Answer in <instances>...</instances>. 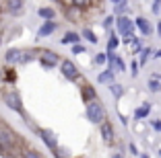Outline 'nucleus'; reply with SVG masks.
<instances>
[{"label": "nucleus", "instance_id": "2", "mask_svg": "<svg viewBox=\"0 0 161 158\" xmlns=\"http://www.w3.org/2000/svg\"><path fill=\"white\" fill-rule=\"evenodd\" d=\"M17 146V134L4 123H0V150H13Z\"/></svg>", "mask_w": 161, "mask_h": 158}, {"label": "nucleus", "instance_id": "12", "mask_svg": "<svg viewBox=\"0 0 161 158\" xmlns=\"http://www.w3.org/2000/svg\"><path fill=\"white\" fill-rule=\"evenodd\" d=\"M134 25L138 27V31H141L142 35H149V33L153 31V29H151V23H149V21L145 19V17H138V19L134 21Z\"/></svg>", "mask_w": 161, "mask_h": 158}, {"label": "nucleus", "instance_id": "27", "mask_svg": "<svg viewBox=\"0 0 161 158\" xmlns=\"http://www.w3.org/2000/svg\"><path fill=\"white\" fill-rule=\"evenodd\" d=\"M149 56H151V49H149V47H147V49H142V58H141V64H145Z\"/></svg>", "mask_w": 161, "mask_h": 158}, {"label": "nucleus", "instance_id": "11", "mask_svg": "<svg viewBox=\"0 0 161 158\" xmlns=\"http://www.w3.org/2000/svg\"><path fill=\"white\" fill-rule=\"evenodd\" d=\"M80 41V35L79 33H75V31H68V33H64L62 35V45H75V43H79Z\"/></svg>", "mask_w": 161, "mask_h": 158}, {"label": "nucleus", "instance_id": "18", "mask_svg": "<svg viewBox=\"0 0 161 158\" xmlns=\"http://www.w3.org/2000/svg\"><path fill=\"white\" fill-rule=\"evenodd\" d=\"M54 8H39V17L42 19H46V21H54Z\"/></svg>", "mask_w": 161, "mask_h": 158}, {"label": "nucleus", "instance_id": "33", "mask_svg": "<svg viewBox=\"0 0 161 158\" xmlns=\"http://www.w3.org/2000/svg\"><path fill=\"white\" fill-rule=\"evenodd\" d=\"M128 148H130V152H132V154H136V156H138V148H136V146H134V144H130V146H128Z\"/></svg>", "mask_w": 161, "mask_h": 158}, {"label": "nucleus", "instance_id": "23", "mask_svg": "<svg viewBox=\"0 0 161 158\" xmlns=\"http://www.w3.org/2000/svg\"><path fill=\"white\" fill-rule=\"evenodd\" d=\"M91 0H72V6L75 8H85V6H89Z\"/></svg>", "mask_w": 161, "mask_h": 158}, {"label": "nucleus", "instance_id": "14", "mask_svg": "<svg viewBox=\"0 0 161 158\" xmlns=\"http://www.w3.org/2000/svg\"><path fill=\"white\" fill-rule=\"evenodd\" d=\"M25 0H6V10L8 13H21Z\"/></svg>", "mask_w": 161, "mask_h": 158}, {"label": "nucleus", "instance_id": "37", "mask_svg": "<svg viewBox=\"0 0 161 158\" xmlns=\"http://www.w3.org/2000/svg\"><path fill=\"white\" fill-rule=\"evenodd\" d=\"M138 156H141V158H151V156H147V154H138Z\"/></svg>", "mask_w": 161, "mask_h": 158}, {"label": "nucleus", "instance_id": "4", "mask_svg": "<svg viewBox=\"0 0 161 158\" xmlns=\"http://www.w3.org/2000/svg\"><path fill=\"white\" fill-rule=\"evenodd\" d=\"M60 72L64 74V78L70 80V82H75V80L79 78V68H76V64H75L72 60L60 62Z\"/></svg>", "mask_w": 161, "mask_h": 158}, {"label": "nucleus", "instance_id": "39", "mask_svg": "<svg viewBox=\"0 0 161 158\" xmlns=\"http://www.w3.org/2000/svg\"><path fill=\"white\" fill-rule=\"evenodd\" d=\"M159 158H161V150H159Z\"/></svg>", "mask_w": 161, "mask_h": 158}, {"label": "nucleus", "instance_id": "38", "mask_svg": "<svg viewBox=\"0 0 161 158\" xmlns=\"http://www.w3.org/2000/svg\"><path fill=\"white\" fill-rule=\"evenodd\" d=\"M112 2H114V4H120V2H122V0H112Z\"/></svg>", "mask_w": 161, "mask_h": 158}, {"label": "nucleus", "instance_id": "19", "mask_svg": "<svg viewBox=\"0 0 161 158\" xmlns=\"http://www.w3.org/2000/svg\"><path fill=\"white\" fill-rule=\"evenodd\" d=\"M80 35H83V37H85L87 41H91V43H97V35H95V33L91 31V29H83V31H80Z\"/></svg>", "mask_w": 161, "mask_h": 158}, {"label": "nucleus", "instance_id": "22", "mask_svg": "<svg viewBox=\"0 0 161 158\" xmlns=\"http://www.w3.org/2000/svg\"><path fill=\"white\" fill-rule=\"evenodd\" d=\"M149 89H151L153 93H159V90H161V82H159V80H155V78L149 80Z\"/></svg>", "mask_w": 161, "mask_h": 158}, {"label": "nucleus", "instance_id": "34", "mask_svg": "<svg viewBox=\"0 0 161 158\" xmlns=\"http://www.w3.org/2000/svg\"><path fill=\"white\" fill-rule=\"evenodd\" d=\"M157 35H159V37H161V21H159V23H157Z\"/></svg>", "mask_w": 161, "mask_h": 158}, {"label": "nucleus", "instance_id": "30", "mask_svg": "<svg viewBox=\"0 0 161 158\" xmlns=\"http://www.w3.org/2000/svg\"><path fill=\"white\" fill-rule=\"evenodd\" d=\"M114 62H116V66H118V70H124V68H126V66H124V62L120 60L118 56H116V60H114Z\"/></svg>", "mask_w": 161, "mask_h": 158}, {"label": "nucleus", "instance_id": "31", "mask_svg": "<svg viewBox=\"0 0 161 158\" xmlns=\"http://www.w3.org/2000/svg\"><path fill=\"white\" fill-rule=\"evenodd\" d=\"M153 130L161 131V121H159V119H155V121H153Z\"/></svg>", "mask_w": 161, "mask_h": 158}, {"label": "nucleus", "instance_id": "10", "mask_svg": "<svg viewBox=\"0 0 161 158\" xmlns=\"http://www.w3.org/2000/svg\"><path fill=\"white\" fill-rule=\"evenodd\" d=\"M56 27H58V25L54 23V21H46V23H43L42 27H39L37 35H39V37H47V35H52V33L56 31Z\"/></svg>", "mask_w": 161, "mask_h": 158}, {"label": "nucleus", "instance_id": "7", "mask_svg": "<svg viewBox=\"0 0 161 158\" xmlns=\"http://www.w3.org/2000/svg\"><path fill=\"white\" fill-rule=\"evenodd\" d=\"M99 131H101V138H103V142L105 144H112V142H114V125H112V123H109L108 119L103 121V123H99Z\"/></svg>", "mask_w": 161, "mask_h": 158}, {"label": "nucleus", "instance_id": "6", "mask_svg": "<svg viewBox=\"0 0 161 158\" xmlns=\"http://www.w3.org/2000/svg\"><path fill=\"white\" fill-rule=\"evenodd\" d=\"M37 134H39V138L43 140V144H46L47 148L52 150V152H56V150H58V142H56V135H54V134H52V131H50V130H39Z\"/></svg>", "mask_w": 161, "mask_h": 158}, {"label": "nucleus", "instance_id": "40", "mask_svg": "<svg viewBox=\"0 0 161 158\" xmlns=\"http://www.w3.org/2000/svg\"><path fill=\"white\" fill-rule=\"evenodd\" d=\"M54 2H60V0H54Z\"/></svg>", "mask_w": 161, "mask_h": 158}, {"label": "nucleus", "instance_id": "35", "mask_svg": "<svg viewBox=\"0 0 161 158\" xmlns=\"http://www.w3.org/2000/svg\"><path fill=\"white\" fill-rule=\"evenodd\" d=\"M109 158H124V156H122V154H120V152H116V154H112V156H109Z\"/></svg>", "mask_w": 161, "mask_h": 158}, {"label": "nucleus", "instance_id": "1", "mask_svg": "<svg viewBox=\"0 0 161 158\" xmlns=\"http://www.w3.org/2000/svg\"><path fill=\"white\" fill-rule=\"evenodd\" d=\"M85 115H87V119H89L91 123H95V125H97V123H103L105 121V109H103V105H101L99 99L87 103Z\"/></svg>", "mask_w": 161, "mask_h": 158}, {"label": "nucleus", "instance_id": "36", "mask_svg": "<svg viewBox=\"0 0 161 158\" xmlns=\"http://www.w3.org/2000/svg\"><path fill=\"white\" fill-rule=\"evenodd\" d=\"M155 58H161V49H159V51H155Z\"/></svg>", "mask_w": 161, "mask_h": 158}, {"label": "nucleus", "instance_id": "21", "mask_svg": "<svg viewBox=\"0 0 161 158\" xmlns=\"http://www.w3.org/2000/svg\"><path fill=\"white\" fill-rule=\"evenodd\" d=\"M105 62H108V54H97V56L93 58V64L95 66H103Z\"/></svg>", "mask_w": 161, "mask_h": 158}, {"label": "nucleus", "instance_id": "3", "mask_svg": "<svg viewBox=\"0 0 161 158\" xmlns=\"http://www.w3.org/2000/svg\"><path fill=\"white\" fill-rule=\"evenodd\" d=\"M2 99H4V103H6V107H8V109H13V111L25 115V111H23V99H21V94L17 93V90H6Z\"/></svg>", "mask_w": 161, "mask_h": 158}, {"label": "nucleus", "instance_id": "32", "mask_svg": "<svg viewBox=\"0 0 161 158\" xmlns=\"http://www.w3.org/2000/svg\"><path fill=\"white\" fill-rule=\"evenodd\" d=\"M132 76H138V64L132 62Z\"/></svg>", "mask_w": 161, "mask_h": 158}, {"label": "nucleus", "instance_id": "17", "mask_svg": "<svg viewBox=\"0 0 161 158\" xmlns=\"http://www.w3.org/2000/svg\"><path fill=\"white\" fill-rule=\"evenodd\" d=\"M109 93H112V97H114V99H120L124 94V86H122V84H118V82H112V84H109Z\"/></svg>", "mask_w": 161, "mask_h": 158}, {"label": "nucleus", "instance_id": "8", "mask_svg": "<svg viewBox=\"0 0 161 158\" xmlns=\"http://www.w3.org/2000/svg\"><path fill=\"white\" fill-rule=\"evenodd\" d=\"M39 62H42L43 68H54L60 62V58H58L56 51H43V58H39Z\"/></svg>", "mask_w": 161, "mask_h": 158}, {"label": "nucleus", "instance_id": "25", "mask_svg": "<svg viewBox=\"0 0 161 158\" xmlns=\"http://www.w3.org/2000/svg\"><path fill=\"white\" fill-rule=\"evenodd\" d=\"M72 54H75V56L76 54H85V47L80 45V43H75V45H72Z\"/></svg>", "mask_w": 161, "mask_h": 158}, {"label": "nucleus", "instance_id": "28", "mask_svg": "<svg viewBox=\"0 0 161 158\" xmlns=\"http://www.w3.org/2000/svg\"><path fill=\"white\" fill-rule=\"evenodd\" d=\"M153 13H161V0H155V2H153Z\"/></svg>", "mask_w": 161, "mask_h": 158}, {"label": "nucleus", "instance_id": "20", "mask_svg": "<svg viewBox=\"0 0 161 158\" xmlns=\"http://www.w3.org/2000/svg\"><path fill=\"white\" fill-rule=\"evenodd\" d=\"M120 43H122V41L118 39V35H112V37H109V41H108V51H114Z\"/></svg>", "mask_w": 161, "mask_h": 158}, {"label": "nucleus", "instance_id": "13", "mask_svg": "<svg viewBox=\"0 0 161 158\" xmlns=\"http://www.w3.org/2000/svg\"><path fill=\"white\" fill-rule=\"evenodd\" d=\"M97 82L99 84H112L114 82V70H103V72H101L99 76H97Z\"/></svg>", "mask_w": 161, "mask_h": 158}, {"label": "nucleus", "instance_id": "16", "mask_svg": "<svg viewBox=\"0 0 161 158\" xmlns=\"http://www.w3.org/2000/svg\"><path fill=\"white\" fill-rule=\"evenodd\" d=\"M149 113H151V105L145 103V105H141V107L134 111V119H145V117H149Z\"/></svg>", "mask_w": 161, "mask_h": 158}, {"label": "nucleus", "instance_id": "15", "mask_svg": "<svg viewBox=\"0 0 161 158\" xmlns=\"http://www.w3.org/2000/svg\"><path fill=\"white\" fill-rule=\"evenodd\" d=\"M80 94H83V101H85V105L97 99V93H95V90H93V86H89V84H87L85 89H83V93H80Z\"/></svg>", "mask_w": 161, "mask_h": 158}, {"label": "nucleus", "instance_id": "26", "mask_svg": "<svg viewBox=\"0 0 161 158\" xmlns=\"http://www.w3.org/2000/svg\"><path fill=\"white\" fill-rule=\"evenodd\" d=\"M23 158H42L37 152H31V150H27V152H23Z\"/></svg>", "mask_w": 161, "mask_h": 158}, {"label": "nucleus", "instance_id": "29", "mask_svg": "<svg viewBox=\"0 0 161 158\" xmlns=\"http://www.w3.org/2000/svg\"><path fill=\"white\" fill-rule=\"evenodd\" d=\"M112 23H114V17H108V19L103 21V27H105V29H109V27H112Z\"/></svg>", "mask_w": 161, "mask_h": 158}, {"label": "nucleus", "instance_id": "24", "mask_svg": "<svg viewBox=\"0 0 161 158\" xmlns=\"http://www.w3.org/2000/svg\"><path fill=\"white\" fill-rule=\"evenodd\" d=\"M124 10H126V0H122L120 4H116V13H118L120 17H122V14H124Z\"/></svg>", "mask_w": 161, "mask_h": 158}, {"label": "nucleus", "instance_id": "9", "mask_svg": "<svg viewBox=\"0 0 161 158\" xmlns=\"http://www.w3.org/2000/svg\"><path fill=\"white\" fill-rule=\"evenodd\" d=\"M4 60H6V64H21V60H23V49H8Z\"/></svg>", "mask_w": 161, "mask_h": 158}, {"label": "nucleus", "instance_id": "5", "mask_svg": "<svg viewBox=\"0 0 161 158\" xmlns=\"http://www.w3.org/2000/svg\"><path fill=\"white\" fill-rule=\"evenodd\" d=\"M118 33L120 35H124V37H130L134 31V21H130V17H126V14H122V17H118Z\"/></svg>", "mask_w": 161, "mask_h": 158}]
</instances>
